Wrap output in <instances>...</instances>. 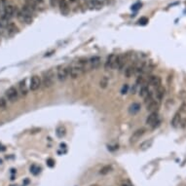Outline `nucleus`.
I'll return each mask as SVG.
<instances>
[{
    "label": "nucleus",
    "instance_id": "1",
    "mask_svg": "<svg viewBox=\"0 0 186 186\" xmlns=\"http://www.w3.org/2000/svg\"><path fill=\"white\" fill-rule=\"evenodd\" d=\"M32 15H33L32 12L30 11L29 9H27L26 6H23V8L21 9V10H18L16 13V16L18 17V19L22 23H27V24L32 23L33 21Z\"/></svg>",
    "mask_w": 186,
    "mask_h": 186
},
{
    "label": "nucleus",
    "instance_id": "2",
    "mask_svg": "<svg viewBox=\"0 0 186 186\" xmlns=\"http://www.w3.org/2000/svg\"><path fill=\"white\" fill-rule=\"evenodd\" d=\"M55 82V74L53 72V70H48V71H45L42 75L41 79V84L43 85L44 88H50L53 86Z\"/></svg>",
    "mask_w": 186,
    "mask_h": 186
},
{
    "label": "nucleus",
    "instance_id": "3",
    "mask_svg": "<svg viewBox=\"0 0 186 186\" xmlns=\"http://www.w3.org/2000/svg\"><path fill=\"white\" fill-rule=\"evenodd\" d=\"M117 56L118 55L110 54L104 62V67L107 70H112L117 68Z\"/></svg>",
    "mask_w": 186,
    "mask_h": 186
},
{
    "label": "nucleus",
    "instance_id": "4",
    "mask_svg": "<svg viewBox=\"0 0 186 186\" xmlns=\"http://www.w3.org/2000/svg\"><path fill=\"white\" fill-rule=\"evenodd\" d=\"M41 87V78L38 75H33L29 81V90L32 92L37 91Z\"/></svg>",
    "mask_w": 186,
    "mask_h": 186
},
{
    "label": "nucleus",
    "instance_id": "5",
    "mask_svg": "<svg viewBox=\"0 0 186 186\" xmlns=\"http://www.w3.org/2000/svg\"><path fill=\"white\" fill-rule=\"evenodd\" d=\"M6 97H7L8 100H10L11 102H17L19 99V92H18L16 87H10L6 92Z\"/></svg>",
    "mask_w": 186,
    "mask_h": 186
},
{
    "label": "nucleus",
    "instance_id": "6",
    "mask_svg": "<svg viewBox=\"0 0 186 186\" xmlns=\"http://www.w3.org/2000/svg\"><path fill=\"white\" fill-rule=\"evenodd\" d=\"M57 78L59 79L60 82H65L66 79L68 78V73L66 67L62 65H60L57 67Z\"/></svg>",
    "mask_w": 186,
    "mask_h": 186
},
{
    "label": "nucleus",
    "instance_id": "7",
    "mask_svg": "<svg viewBox=\"0 0 186 186\" xmlns=\"http://www.w3.org/2000/svg\"><path fill=\"white\" fill-rule=\"evenodd\" d=\"M159 123H160L159 116H158L157 112H151V113L149 114V116L147 117V119H146V124L153 128L156 127Z\"/></svg>",
    "mask_w": 186,
    "mask_h": 186
},
{
    "label": "nucleus",
    "instance_id": "8",
    "mask_svg": "<svg viewBox=\"0 0 186 186\" xmlns=\"http://www.w3.org/2000/svg\"><path fill=\"white\" fill-rule=\"evenodd\" d=\"M89 62V67L91 69H97L102 65V59L99 56H94L90 58V60H88Z\"/></svg>",
    "mask_w": 186,
    "mask_h": 186
},
{
    "label": "nucleus",
    "instance_id": "9",
    "mask_svg": "<svg viewBox=\"0 0 186 186\" xmlns=\"http://www.w3.org/2000/svg\"><path fill=\"white\" fill-rule=\"evenodd\" d=\"M66 69H67L68 77H71L72 79L77 78L78 76L81 75L80 70H79V69L77 68V66L75 65V63H73V65L67 66V67H66Z\"/></svg>",
    "mask_w": 186,
    "mask_h": 186
},
{
    "label": "nucleus",
    "instance_id": "10",
    "mask_svg": "<svg viewBox=\"0 0 186 186\" xmlns=\"http://www.w3.org/2000/svg\"><path fill=\"white\" fill-rule=\"evenodd\" d=\"M59 7H60V11L62 15H66L69 14L70 8H69V4L67 0H59Z\"/></svg>",
    "mask_w": 186,
    "mask_h": 186
},
{
    "label": "nucleus",
    "instance_id": "11",
    "mask_svg": "<svg viewBox=\"0 0 186 186\" xmlns=\"http://www.w3.org/2000/svg\"><path fill=\"white\" fill-rule=\"evenodd\" d=\"M105 4V0H88V6L91 9H100Z\"/></svg>",
    "mask_w": 186,
    "mask_h": 186
},
{
    "label": "nucleus",
    "instance_id": "12",
    "mask_svg": "<svg viewBox=\"0 0 186 186\" xmlns=\"http://www.w3.org/2000/svg\"><path fill=\"white\" fill-rule=\"evenodd\" d=\"M127 56L124 54L122 55H118L117 56V69L119 71H121V70H123V68L125 67V65H126L127 62Z\"/></svg>",
    "mask_w": 186,
    "mask_h": 186
},
{
    "label": "nucleus",
    "instance_id": "13",
    "mask_svg": "<svg viewBox=\"0 0 186 186\" xmlns=\"http://www.w3.org/2000/svg\"><path fill=\"white\" fill-rule=\"evenodd\" d=\"M144 133H145V129H144V128H141V129L136 130V132H133L132 136H131V140H130V141L133 142V143L136 142V141H138V140L140 138H141L143 135H144Z\"/></svg>",
    "mask_w": 186,
    "mask_h": 186
},
{
    "label": "nucleus",
    "instance_id": "14",
    "mask_svg": "<svg viewBox=\"0 0 186 186\" xmlns=\"http://www.w3.org/2000/svg\"><path fill=\"white\" fill-rule=\"evenodd\" d=\"M148 83L152 85V86H154V87H159L161 86V83H162V80H161V78L159 77V76H157V75H151V76H149V78H148Z\"/></svg>",
    "mask_w": 186,
    "mask_h": 186
},
{
    "label": "nucleus",
    "instance_id": "15",
    "mask_svg": "<svg viewBox=\"0 0 186 186\" xmlns=\"http://www.w3.org/2000/svg\"><path fill=\"white\" fill-rule=\"evenodd\" d=\"M24 6H26L27 9H29L33 14H34L38 9V5L35 0H26V4H24Z\"/></svg>",
    "mask_w": 186,
    "mask_h": 186
},
{
    "label": "nucleus",
    "instance_id": "16",
    "mask_svg": "<svg viewBox=\"0 0 186 186\" xmlns=\"http://www.w3.org/2000/svg\"><path fill=\"white\" fill-rule=\"evenodd\" d=\"M159 102L158 100H152L148 103V104H146V108H147V111H150V112H157L158 108H159Z\"/></svg>",
    "mask_w": 186,
    "mask_h": 186
},
{
    "label": "nucleus",
    "instance_id": "17",
    "mask_svg": "<svg viewBox=\"0 0 186 186\" xmlns=\"http://www.w3.org/2000/svg\"><path fill=\"white\" fill-rule=\"evenodd\" d=\"M180 120H181V112L177 111L175 115H173L170 124H172V126L173 128H177L179 126V123H180Z\"/></svg>",
    "mask_w": 186,
    "mask_h": 186
},
{
    "label": "nucleus",
    "instance_id": "18",
    "mask_svg": "<svg viewBox=\"0 0 186 186\" xmlns=\"http://www.w3.org/2000/svg\"><path fill=\"white\" fill-rule=\"evenodd\" d=\"M136 65H129L128 67L125 69V76H126L127 78H130L132 77V76L136 73Z\"/></svg>",
    "mask_w": 186,
    "mask_h": 186
},
{
    "label": "nucleus",
    "instance_id": "19",
    "mask_svg": "<svg viewBox=\"0 0 186 186\" xmlns=\"http://www.w3.org/2000/svg\"><path fill=\"white\" fill-rule=\"evenodd\" d=\"M165 94H166V90H165V88L163 86H159L156 88V97L158 102H161V100L164 99Z\"/></svg>",
    "mask_w": 186,
    "mask_h": 186
},
{
    "label": "nucleus",
    "instance_id": "20",
    "mask_svg": "<svg viewBox=\"0 0 186 186\" xmlns=\"http://www.w3.org/2000/svg\"><path fill=\"white\" fill-rule=\"evenodd\" d=\"M6 28H7L8 34L11 35V36L14 35V34H16V33L19 31V29H18L17 26L15 23H9L7 24V27H6Z\"/></svg>",
    "mask_w": 186,
    "mask_h": 186
},
{
    "label": "nucleus",
    "instance_id": "21",
    "mask_svg": "<svg viewBox=\"0 0 186 186\" xmlns=\"http://www.w3.org/2000/svg\"><path fill=\"white\" fill-rule=\"evenodd\" d=\"M152 144H153V139H147V140H144V141H142L141 143H140L139 145V149L142 151L144 150H147V149H149L152 146Z\"/></svg>",
    "mask_w": 186,
    "mask_h": 186
},
{
    "label": "nucleus",
    "instance_id": "22",
    "mask_svg": "<svg viewBox=\"0 0 186 186\" xmlns=\"http://www.w3.org/2000/svg\"><path fill=\"white\" fill-rule=\"evenodd\" d=\"M149 92H150V90H149V87L146 84H143V85H141V87H140L138 94H139L140 97L144 99V97L149 94Z\"/></svg>",
    "mask_w": 186,
    "mask_h": 186
},
{
    "label": "nucleus",
    "instance_id": "23",
    "mask_svg": "<svg viewBox=\"0 0 186 186\" xmlns=\"http://www.w3.org/2000/svg\"><path fill=\"white\" fill-rule=\"evenodd\" d=\"M19 89H20L21 94H22L23 96H26L27 92H28V89H27V87H26V81L24 80V79L19 83Z\"/></svg>",
    "mask_w": 186,
    "mask_h": 186
},
{
    "label": "nucleus",
    "instance_id": "24",
    "mask_svg": "<svg viewBox=\"0 0 186 186\" xmlns=\"http://www.w3.org/2000/svg\"><path fill=\"white\" fill-rule=\"evenodd\" d=\"M140 104L138 102H133V104H131V106L129 107V112L131 114H136L140 110Z\"/></svg>",
    "mask_w": 186,
    "mask_h": 186
},
{
    "label": "nucleus",
    "instance_id": "25",
    "mask_svg": "<svg viewBox=\"0 0 186 186\" xmlns=\"http://www.w3.org/2000/svg\"><path fill=\"white\" fill-rule=\"evenodd\" d=\"M112 170V166L111 165H105V166H103L102 169H100L99 170V173L102 175H107V173H109Z\"/></svg>",
    "mask_w": 186,
    "mask_h": 186
},
{
    "label": "nucleus",
    "instance_id": "26",
    "mask_svg": "<svg viewBox=\"0 0 186 186\" xmlns=\"http://www.w3.org/2000/svg\"><path fill=\"white\" fill-rule=\"evenodd\" d=\"M109 84V79L108 77H106V76H103V77H102V79H100L99 81V87L102 88V89H106Z\"/></svg>",
    "mask_w": 186,
    "mask_h": 186
},
{
    "label": "nucleus",
    "instance_id": "27",
    "mask_svg": "<svg viewBox=\"0 0 186 186\" xmlns=\"http://www.w3.org/2000/svg\"><path fill=\"white\" fill-rule=\"evenodd\" d=\"M57 136H59V138H62V136H65V129L63 126H59L57 128Z\"/></svg>",
    "mask_w": 186,
    "mask_h": 186
},
{
    "label": "nucleus",
    "instance_id": "28",
    "mask_svg": "<svg viewBox=\"0 0 186 186\" xmlns=\"http://www.w3.org/2000/svg\"><path fill=\"white\" fill-rule=\"evenodd\" d=\"M30 173H32L33 175H38V173H40V168H38L33 165V166L30 167Z\"/></svg>",
    "mask_w": 186,
    "mask_h": 186
},
{
    "label": "nucleus",
    "instance_id": "29",
    "mask_svg": "<svg viewBox=\"0 0 186 186\" xmlns=\"http://www.w3.org/2000/svg\"><path fill=\"white\" fill-rule=\"evenodd\" d=\"M144 100H145V103H146V104H148L149 102L153 100V94H152L151 92H149V94L144 97Z\"/></svg>",
    "mask_w": 186,
    "mask_h": 186
},
{
    "label": "nucleus",
    "instance_id": "30",
    "mask_svg": "<svg viewBox=\"0 0 186 186\" xmlns=\"http://www.w3.org/2000/svg\"><path fill=\"white\" fill-rule=\"evenodd\" d=\"M129 89H130L129 85H128V84H124L123 87H122V89H121V94H128V92H129Z\"/></svg>",
    "mask_w": 186,
    "mask_h": 186
},
{
    "label": "nucleus",
    "instance_id": "31",
    "mask_svg": "<svg viewBox=\"0 0 186 186\" xmlns=\"http://www.w3.org/2000/svg\"><path fill=\"white\" fill-rule=\"evenodd\" d=\"M6 106H7V102L5 100V99L1 97V99H0V108L4 109L6 108Z\"/></svg>",
    "mask_w": 186,
    "mask_h": 186
},
{
    "label": "nucleus",
    "instance_id": "32",
    "mask_svg": "<svg viewBox=\"0 0 186 186\" xmlns=\"http://www.w3.org/2000/svg\"><path fill=\"white\" fill-rule=\"evenodd\" d=\"M147 23H148V19H147V18L143 17V18H140V19L138 20V23L139 24H142V26H144V24H146Z\"/></svg>",
    "mask_w": 186,
    "mask_h": 186
},
{
    "label": "nucleus",
    "instance_id": "33",
    "mask_svg": "<svg viewBox=\"0 0 186 186\" xmlns=\"http://www.w3.org/2000/svg\"><path fill=\"white\" fill-rule=\"evenodd\" d=\"M46 163H47V166L50 167V168H53V167L55 166V161H54L53 159H51V158H49V159H47Z\"/></svg>",
    "mask_w": 186,
    "mask_h": 186
},
{
    "label": "nucleus",
    "instance_id": "34",
    "mask_svg": "<svg viewBox=\"0 0 186 186\" xmlns=\"http://www.w3.org/2000/svg\"><path fill=\"white\" fill-rule=\"evenodd\" d=\"M178 97H180L181 99H186V91H181V92L178 94Z\"/></svg>",
    "mask_w": 186,
    "mask_h": 186
},
{
    "label": "nucleus",
    "instance_id": "35",
    "mask_svg": "<svg viewBox=\"0 0 186 186\" xmlns=\"http://www.w3.org/2000/svg\"><path fill=\"white\" fill-rule=\"evenodd\" d=\"M138 85L135 84V85H133V86L132 87V94H135L136 92H138Z\"/></svg>",
    "mask_w": 186,
    "mask_h": 186
},
{
    "label": "nucleus",
    "instance_id": "36",
    "mask_svg": "<svg viewBox=\"0 0 186 186\" xmlns=\"http://www.w3.org/2000/svg\"><path fill=\"white\" fill-rule=\"evenodd\" d=\"M179 126H180L181 128H185V126H186V118H183V119L181 118L180 123H179Z\"/></svg>",
    "mask_w": 186,
    "mask_h": 186
},
{
    "label": "nucleus",
    "instance_id": "37",
    "mask_svg": "<svg viewBox=\"0 0 186 186\" xmlns=\"http://www.w3.org/2000/svg\"><path fill=\"white\" fill-rule=\"evenodd\" d=\"M115 0H105V3H107V4L109 5H111V4H113Z\"/></svg>",
    "mask_w": 186,
    "mask_h": 186
},
{
    "label": "nucleus",
    "instance_id": "38",
    "mask_svg": "<svg viewBox=\"0 0 186 186\" xmlns=\"http://www.w3.org/2000/svg\"><path fill=\"white\" fill-rule=\"evenodd\" d=\"M67 1L70 3V4H76L78 2V0H67Z\"/></svg>",
    "mask_w": 186,
    "mask_h": 186
},
{
    "label": "nucleus",
    "instance_id": "39",
    "mask_svg": "<svg viewBox=\"0 0 186 186\" xmlns=\"http://www.w3.org/2000/svg\"><path fill=\"white\" fill-rule=\"evenodd\" d=\"M50 3L53 7H55V5H56V3H57V0H50Z\"/></svg>",
    "mask_w": 186,
    "mask_h": 186
},
{
    "label": "nucleus",
    "instance_id": "40",
    "mask_svg": "<svg viewBox=\"0 0 186 186\" xmlns=\"http://www.w3.org/2000/svg\"><path fill=\"white\" fill-rule=\"evenodd\" d=\"M90 186H99V185H97V184H92V185H90Z\"/></svg>",
    "mask_w": 186,
    "mask_h": 186
},
{
    "label": "nucleus",
    "instance_id": "41",
    "mask_svg": "<svg viewBox=\"0 0 186 186\" xmlns=\"http://www.w3.org/2000/svg\"><path fill=\"white\" fill-rule=\"evenodd\" d=\"M10 186H16V185H10Z\"/></svg>",
    "mask_w": 186,
    "mask_h": 186
}]
</instances>
